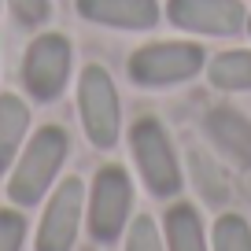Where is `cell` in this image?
<instances>
[{
  "label": "cell",
  "instance_id": "6da1fadb",
  "mask_svg": "<svg viewBox=\"0 0 251 251\" xmlns=\"http://www.w3.org/2000/svg\"><path fill=\"white\" fill-rule=\"evenodd\" d=\"M63 155H67V137H63V129H55V126L41 129L30 141L26 155L19 159L15 177H11V185H8V196L15 200V203H23V207L37 203V200L45 196V188L52 185Z\"/></svg>",
  "mask_w": 251,
  "mask_h": 251
},
{
  "label": "cell",
  "instance_id": "7a4b0ae2",
  "mask_svg": "<svg viewBox=\"0 0 251 251\" xmlns=\"http://www.w3.org/2000/svg\"><path fill=\"white\" fill-rule=\"evenodd\" d=\"M78 107H81L89 141L96 148H111L118 137V93L103 67H85L81 89H78Z\"/></svg>",
  "mask_w": 251,
  "mask_h": 251
},
{
  "label": "cell",
  "instance_id": "3957f363",
  "mask_svg": "<svg viewBox=\"0 0 251 251\" xmlns=\"http://www.w3.org/2000/svg\"><path fill=\"white\" fill-rule=\"evenodd\" d=\"M133 155H137V166H141L144 181H148V188L155 196H174L181 188L177 163H174L170 141H166L159 122L144 118V122L133 126Z\"/></svg>",
  "mask_w": 251,
  "mask_h": 251
},
{
  "label": "cell",
  "instance_id": "277c9868",
  "mask_svg": "<svg viewBox=\"0 0 251 251\" xmlns=\"http://www.w3.org/2000/svg\"><path fill=\"white\" fill-rule=\"evenodd\" d=\"M67 71H71V45L59 33H45V37H37L30 45L23 78H26V89L37 100L59 96V89L67 85Z\"/></svg>",
  "mask_w": 251,
  "mask_h": 251
},
{
  "label": "cell",
  "instance_id": "5b68a950",
  "mask_svg": "<svg viewBox=\"0 0 251 251\" xmlns=\"http://www.w3.org/2000/svg\"><path fill=\"white\" fill-rule=\"evenodd\" d=\"M200 55L196 45H151L129 59V74L141 85H170V81H185L200 71Z\"/></svg>",
  "mask_w": 251,
  "mask_h": 251
},
{
  "label": "cell",
  "instance_id": "8992f818",
  "mask_svg": "<svg viewBox=\"0 0 251 251\" xmlns=\"http://www.w3.org/2000/svg\"><path fill=\"white\" fill-rule=\"evenodd\" d=\"M129 214V177L118 166H103L96 174L93 188V211H89V229L96 240H115L118 229Z\"/></svg>",
  "mask_w": 251,
  "mask_h": 251
},
{
  "label": "cell",
  "instance_id": "52a82bcc",
  "mask_svg": "<svg viewBox=\"0 0 251 251\" xmlns=\"http://www.w3.org/2000/svg\"><path fill=\"white\" fill-rule=\"evenodd\" d=\"M78 218H81V181L71 177L55 188L52 203L45 211V222H41V233H37V251H71Z\"/></svg>",
  "mask_w": 251,
  "mask_h": 251
},
{
  "label": "cell",
  "instance_id": "ba28073f",
  "mask_svg": "<svg viewBox=\"0 0 251 251\" xmlns=\"http://www.w3.org/2000/svg\"><path fill=\"white\" fill-rule=\"evenodd\" d=\"M170 23L192 33H236L244 26L240 0H170Z\"/></svg>",
  "mask_w": 251,
  "mask_h": 251
},
{
  "label": "cell",
  "instance_id": "9c48e42d",
  "mask_svg": "<svg viewBox=\"0 0 251 251\" xmlns=\"http://www.w3.org/2000/svg\"><path fill=\"white\" fill-rule=\"evenodd\" d=\"M78 11L93 23L122 30H151L159 23L155 0H78Z\"/></svg>",
  "mask_w": 251,
  "mask_h": 251
},
{
  "label": "cell",
  "instance_id": "30bf717a",
  "mask_svg": "<svg viewBox=\"0 0 251 251\" xmlns=\"http://www.w3.org/2000/svg\"><path fill=\"white\" fill-rule=\"evenodd\" d=\"M207 129H211L218 148L226 151L233 163L251 166V122L244 115H236V111H229V107H214L211 115H207Z\"/></svg>",
  "mask_w": 251,
  "mask_h": 251
},
{
  "label": "cell",
  "instance_id": "8fae6325",
  "mask_svg": "<svg viewBox=\"0 0 251 251\" xmlns=\"http://www.w3.org/2000/svg\"><path fill=\"white\" fill-rule=\"evenodd\" d=\"M26 126H30V111H26V103L19 100V96H0V170L15 159Z\"/></svg>",
  "mask_w": 251,
  "mask_h": 251
},
{
  "label": "cell",
  "instance_id": "7c38bea8",
  "mask_svg": "<svg viewBox=\"0 0 251 251\" xmlns=\"http://www.w3.org/2000/svg\"><path fill=\"white\" fill-rule=\"evenodd\" d=\"M166 240L170 251H207L203 248V229L192 207H174L166 214Z\"/></svg>",
  "mask_w": 251,
  "mask_h": 251
},
{
  "label": "cell",
  "instance_id": "4fadbf2b",
  "mask_svg": "<svg viewBox=\"0 0 251 251\" xmlns=\"http://www.w3.org/2000/svg\"><path fill=\"white\" fill-rule=\"evenodd\" d=\"M211 81L218 89H251V52H222L211 63Z\"/></svg>",
  "mask_w": 251,
  "mask_h": 251
},
{
  "label": "cell",
  "instance_id": "5bb4252c",
  "mask_svg": "<svg viewBox=\"0 0 251 251\" xmlns=\"http://www.w3.org/2000/svg\"><path fill=\"white\" fill-rule=\"evenodd\" d=\"M214 251H251V233H248V226H244V218H236V214L218 218Z\"/></svg>",
  "mask_w": 251,
  "mask_h": 251
},
{
  "label": "cell",
  "instance_id": "9a60e30c",
  "mask_svg": "<svg viewBox=\"0 0 251 251\" xmlns=\"http://www.w3.org/2000/svg\"><path fill=\"white\" fill-rule=\"evenodd\" d=\"M192 166H196V181H200V188H203V196L211 200V203H222V200L229 196V188H226V181L214 174L211 159L207 155H192Z\"/></svg>",
  "mask_w": 251,
  "mask_h": 251
},
{
  "label": "cell",
  "instance_id": "2e32d148",
  "mask_svg": "<svg viewBox=\"0 0 251 251\" xmlns=\"http://www.w3.org/2000/svg\"><path fill=\"white\" fill-rule=\"evenodd\" d=\"M126 251H163L159 244V233L151 226V218H137L133 229H129V240H126Z\"/></svg>",
  "mask_w": 251,
  "mask_h": 251
},
{
  "label": "cell",
  "instance_id": "e0dca14e",
  "mask_svg": "<svg viewBox=\"0 0 251 251\" xmlns=\"http://www.w3.org/2000/svg\"><path fill=\"white\" fill-rule=\"evenodd\" d=\"M23 233L26 222L11 211H0V251H19L23 248Z\"/></svg>",
  "mask_w": 251,
  "mask_h": 251
},
{
  "label": "cell",
  "instance_id": "ac0fdd59",
  "mask_svg": "<svg viewBox=\"0 0 251 251\" xmlns=\"http://www.w3.org/2000/svg\"><path fill=\"white\" fill-rule=\"evenodd\" d=\"M11 11L19 15V23L37 26L48 19V0H11Z\"/></svg>",
  "mask_w": 251,
  "mask_h": 251
}]
</instances>
